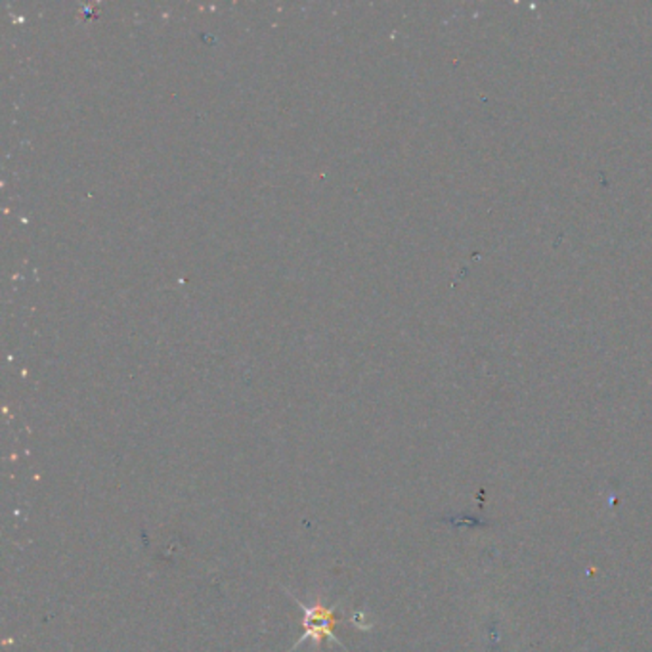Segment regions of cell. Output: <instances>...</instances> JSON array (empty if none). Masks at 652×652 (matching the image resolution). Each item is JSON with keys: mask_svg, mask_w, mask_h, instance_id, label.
<instances>
[{"mask_svg": "<svg viewBox=\"0 0 652 652\" xmlns=\"http://www.w3.org/2000/svg\"><path fill=\"white\" fill-rule=\"evenodd\" d=\"M299 607L304 610V633H303L301 641L297 643V647L308 639H316V641L331 639L333 643L340 645L337 635H333V629H331L333 624L337 622L333 609H328L323 602H316L314 607H306V605H303V602H299Z\"/></svg>", "mask_w": 652, "mask_h": 652, "instance_id": "6da1fadb", "label": "cell"}]
</instances>
